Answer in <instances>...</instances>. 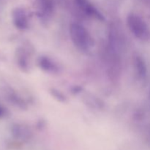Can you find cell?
I'll use <instances>...</instances> for the list:
<instances>
[{
	"label": "cell",
	"instance_id": "obj_9",
	"mask_svg": "<svg viewBox=\"0 0 150 150\" xmlns=\"http://www.w3.org/2000/svg\"><path fill=\"white\" fill-rule=\"evenodd\" d=\"M7 99L10 103L16 105L18 108L23 109L26 108V103L22 97L14 92H8L7 94Z\"/></svg>",
	"mask_w": 150,
	"mask_h": 150
},
{
	"label": "cell",
	"instance_id": "obj_1",
	"mask_svg": "<svg viewBox=\"0 0 150 150\" xmlns=\"http://www.w3.org/2000/svg\"><path fill=\"white\" fill-rule=\"evenodd\" d=\"M70 36L75 46L82 51H88L94 45V40L89 31L79 23L70 26Z\"/></svg>",
	"mask_w": 150,
	"mask_h": 150
},
{
	"label": "cell",
	"instance_id": "obj_3",
	"mask_svg": "<svg viewBox=\"0 0 150 150\" xmlns=\"http://www.w3.org/2000/svg\"><path fill=\"white\" fill-rule=\"evenodd\" d=\"M12 21L19 30H26L29 27V18L26 10L23 7H16L12 11Z\"/></svg>",
	"mask_w": 150,
	"mask_h": 150
},
{
	"label": "cell",
	"instance_id": "obj_8",
	"mask_svg": "<svg viewBox=\"0 0 150 150\" xmlns=\"http://www.w3.org/2000/svg\"><path fill=\"white\" fill-rule=\"evenodd\" d=\"M134 68L136 75L139 78H144L146 75V65L144 60L140 56L135 57L134 58Z\"/></svg>",
	"mask_w": 150,
	"mask_h": 150
},
{
	"label": "cell",
	"instance_id": "obj_5",
	"mask_svg": "<svg viewBox=\"0 0 150 150\" xmlns=\"http://www.w3.org/2000/svg\"><path fill=\"white\" fill-rule=\"evenodd\" d=\"M16 61L21 70L28 72L31 67V55L25 47L20 46L16 51Z\"/></svg>",
	"mask_w": 150,
	"mask_h": 150
},
{
	"label": "cell",
	"instance_id": "obj_11",
	"mask_svg": "<svg viewBox=\"0 0 150 150\" xmlns=\"http://www.w3.org/2000/svg\"><path fill=\"white\" fill-rule=\"evenodd\" d=\"M7 114H8V111H7V108L0 104V119L5 117L7 115Z\"/></svg>",
	"mask_w": 150,
	"mask_h": 150
},
{
	"label": "cell",
	"instance_id": "obj_4",
	"mask_svg": "<svg viewBox=\"0 0 150 150\" xmlns=\"http://www.w3.org/2000/svg\"><path fill=\"white\" fill-rule=\"evenodd\" d=\"M38 65L42 71L51 75L59 74L62 67L56 60L48 56H40L38 59Z\"/></svg>",
	"mask_w": 150,
	"mask_h": 150
},
{
	"label": "cell",
	"instance_id": "obj_6",
	"mask_svg": "<svg viewBox=\"0 0 150 150\" xmlns=\"http://www.w3.org/2000/svg\"><path fill=\"white\" fill-rule=\"evenodd\" d=\"M11 133L16 139L22 142L28 141L32 136V131L27 125L23 124H14L11 127Z\"/></svg>",
	"mask_w": 150,
	"mask_h": 150
},
{
	"label": "cell",
	"instance_id": "obj_12",
	"mask_svg": "<svg viewBox=\"0 0 150 150\" xmlns=\"http://www.w3.org/2000/svg\"><path fill=\"white\" fill-rule=\"evenodd\" d=\"M81 90L82 88H81L80 86H75L73 89V92H74V93H79Z\"/></svg>",
	"mask_w": 150,
	"mask_h": 150
},
{
	"label": "cell",
	"instance_id": "obj_10",
	"mask_svg": "<svg viewBox=\"0 0 150 150\" xmlns=\"http://www.w3.org/2000/svg\"><path fill=\"white\" fill-rule=\"evenodd\" d=\"M49 92L51 95V96L54 99L57 100V101H59V102L64 103L67 100V97H66V95L62 91H60L59 89H55V88H51L50 89Z\"/></svg>",
	"mask_w": 150,
	"mask_h": 150
},
{
	"label": "cell",
	"instance_id": "obj_2",
	"mask_svg": "<svg viewBox=\"0 0 150 150\" xmlns=\"http://www.w3.org/2000/svg\"><path fill=\"white\" fill-rule=\"evenodd\" d=\"M127 25L131 33L142 41L150 40V27L146 21L139 15L131 13L127 17Z\"/></svg>",
	"mask_w": 150,
	"mask_h": 150
},
{
	"label": "cell",
	"instance_id": "obj_7",
	"mask_svg": "<svg viewBox=\"0 0 150 150\" xmlns=\"http://www.w3.org/2000/svg\"><path fill=\"white\" fill-rule=\"evenodd\" d=\"M79 5L81 8V10L86 13L89 17L94 18L99 21H103L104 17L102 13L97 8H95L88 0H77Z\"/></svg>",
	"mask_w": 150,
	"mask_h": 150
}]
</instances>
